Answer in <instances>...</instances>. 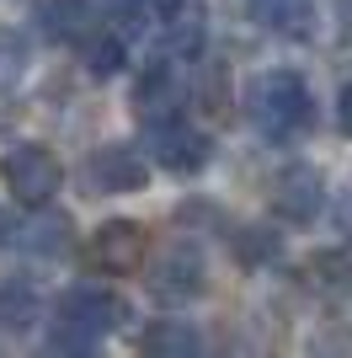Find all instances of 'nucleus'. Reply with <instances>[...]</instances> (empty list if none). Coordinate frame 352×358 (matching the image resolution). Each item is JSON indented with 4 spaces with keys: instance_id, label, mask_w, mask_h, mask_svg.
I'll return each instance as SVG.
<instances>
[{
    "instance_id": "nucleus-1",
    "label": "nucleus",
    "mask_w": 352,
    "mask_h": 358,
    "mask_svg": "<svg viewBox=\"0 0 352 358\" xmlns=\"http://www.w3.org/2000/svg\"><path fill=\"white\" fill-rule=\"evenodd\" d=\"M133 310L129 299L112 294V289L102 284H75L59 294L54 305V321H48V348H59V353H96L102 348V337H112L117 327H129Z\"/></svg>"
},
{
    "instance_id": "nucleus-2",
    "label": "nucleus",
    "mask_w": 352,
    "mask_h": 358,
    "mask_svg": "<svg viewBox=\"0 0 352 358\" xmlns=\"http://www.w3.org/2000/svg\"><path fill=\"white\" fill-rule=\"evenodd\" d=\"M246 113L256 123V134L272 139V145H293L299 134L315 129V96H309L305 75H293V70L256 75L246 91Z\"/></svg>"
},
{
    "instance_id": "nucleus-3",
    "label": "nucleus",
    "mask_w": 352,
    "mask_h": 358,
    "mask_svg": "<svg viewBox=\"0 0 352 358\" xmlns=\"http://www.w3.org/2000/svg\"><path fill=\"white\" fill-rule=\"evenodd\" d=\"M0 177H6V193H11L16 203L43 209L48 198L59 193V182H64V166L54 161L48 145H11L6 161H0Z\"/></svg>"
},
{
    "instance_id": "nucleus-4",
    "label": "nucleus",
    "mask_w": 352,
    "mask_h": 358,
    "mask_svg": "<svg viewBox=\"0 0 352 358\" xmlns=\"http://www.w3.org/2000/svg\"><path fill=\"white\" fill-rule=\"evenodd\" d=\"M91 198H123V193H145L149 187V161L133 145H96L80 166Z\"/></svg>"
},
{
    "instance_id": "nucleus-5",
    "label": "nucleus",
    "mask_w": 352,
    "mask_h": 358,
    "mask_svg": "<svg viewBox=\"0 0 352 358\" xmlns=\"http://www.w3.org/2000/svg\"><path fill=\"white\" fill-rule=\"evenodd\" d=\"M145 134H149L155 161H161L166 171H176V177H192V171H203V166L214 161V139H208L198 123H187V113L145 123Z\"/></svg>"
},
{
    "instance_id": "nucleus-6",
    "label": "nucleus",
    "mask_w": 352,
    "mask_h": 358,
    "mask_svg": "<svg viewBox=\"0 0 352 358\" xmlns=\"http://www.w3.org/2000/svg\"><path fill=\"white\" fill-rule=\"evenodd\" d=\"M145 252H149V236L139 220H102L86 241V262L107 278H129L145 262Z\"/></svg>"
},
{
    "instance_id": "nucleus-7",
    "label": "nucleus",
    "mask_w": 352,
    "mask_h": 358,
    "mask_svg": "<svg viewBox=\"0 0 352 358\" xmlns=\"http://www.w3.org/2000/svg\"><path fill=\"white\" fill-rule=\"evenodd\" d=\"M267 203H272L278 220L309 224L325 209V177L309 161H288L283 171H272V182H267Z\"/></svg>"
},
{
    "instance_id": "nucleus-8",
    "label": "nucleus",
    "mask_w": 352,
    "mask_h": 358,
    "mask_svg": "<svg viewBox=\"0 0 352 358\" xmlns=\"http://www.w3.org/2000/svg\"><path fill=\"white\" fill-rule=\"evenodd\" d=\"M203 278H208L203 252H198L192 241H171V246L155 257V268H149V294L161 299V305H187V299H198L208 289Z\"/></svg>"
},
{
    "instance_id": "nucleus-9",
    "label": "nucleus",
    "mask_w": 352,
    "mask_h": 358,
    "mask_svg": "<svg viewBox=\"0 0 352 358\" xmlns=\"http://www.w3.org/2000/svg\"><path fill=\"white\" fill-rule=\"evenodd\" d=\"M182 102H187L182 59H171V54L149 59L145 70H139V80H133V107H139V118H145V123L171 118V113H182Z\"/></svg>"
},
{
    "instance_id": "nucleus-10",
    "label": "nucleus",
    "mask_w": 352,
    "mask_h": 358,
    "mask_svg": "<svg viewBox=\"0 0 352 358\" xmlns=\"http://www.w3.org/2000/svg\"><path fill=\"white\" fill-rule=\"evenodd\" d=\"M96 0H43V6H38V32H43L48 43H86L91 32L102 27V22H96Z\"/></svg>"
},
{
    "instance_id": "nucleus-11",
    "label": "nucleus",
    "mask_w": 352,
    "mask_h": 358,
    "mask_svg": "<svg viewBox=\"0 0 352 358\" xmlns=\"http://www.w3.org/2000/svg\"><path fill=\"white\" fill-rule=\"evenodd\" d=\"M251 16L278 38H309L315 32V0H251Z\"/></svg>"
},
{
    "instance_id": "nucleus-12",
    "label": "nucleus",
    "mask_w": 352,
    "mask_h": 358,
    "mask_svg": "<svg viewBox=\"0 0 352 358\" xmlns=\"http://www.w3.org/2000/svg\"><path fill=\"white\" fill-rule=\"evenodd\" d=\"M139 353H155V358H192L203 353V337L192 331V321H149L145 331H139Z\"/></svg>"
},
{
    "instance_id": "nucleus-13",
    "label": "nucleus",
    "mask_w": 352,
    "mask_h": 358,
    "mask_svg": "<svg viewBox=\"0 0 352 358\" xmlns=\"http://www.w3.org/2000/svg\"><path fill=\"white\" fill-rule=\"evenodd\" d=\"M70 220L64 214H43V220H22V230H16V246L32 257H64L70 252Z\"/></svg>"
},
{
    "instance_id": "nucleus-14",
    "label": "nucleus",
    "mask_w": 352,
    "mask_h": 358,
    "mask_svg": "<svg viewBox=\"0 0 352 358\" xmlns=\"http://www.w3.org/2000/svg\"><path fill=\"white\" fill-rule=\"evenodd\" d=\"M203 48V11L198 6H166V54L171 59H192Z\"/></svg>"
},
{
    "instance_id": "nucleus-15",
    "label": "nucleus",
    "mask_w": 352,
    "mask_h": 358,
    "mask_svg": "<svg viewBox=\"0 0 352 358\" xmlns=\"http://www.w3.org/2000/svg\"><path fill=\"white\" fill-rule=\"evenodd\" d=\"M80 54H86V70L96 75V80H107V75H117L129 64V38L112 32V27H96L86 43H80Z\"/></svg>"
},
{
    "instance_id": "nucleus-16",
    "label": "nucleus",
    "mask_w": 352,
    "mask_h": 358,
    "mask_svg": "<svg viewBox=\"0 0 352 358\" xmlns=\"http://www.w3.org/2000/svg\"><path fill=\"white\" fill-rule=\"evenodd\" d=\"M27 64H32V48H27V38H22L16 27H0V96L22 86Z\"/></svg>"
},
{
    "instance_id": "nucleus-17",
    "label": "nucleus",
    "mask_w": 352,
    "mask_h": 358,
    "mask_svg": "<svg viewBox=\"0 0 352 358\" xmlns=\"http://www.w3.org/2000/svg\"><path fill=\"white\" fill-rule=\"evenodd\" d=\"M96 11L107 16V27H112V32L133 38V32H145L149 22H155V0H102Z\"/></svg>"
},
{
    "instance_id": "nucleus-18",
    "label": "nucleus",
    "mask_w": 352,
    "mask_h": 358,
    "mask_svg": "<svg viewBox=\"0 0 352 358\" xmlns=\"http://www.w3.org/2000/svg\"><path fill=\"white\" fill-rule=\"evenodd\" d=\"M309 278H315V289H321V294H331V299L352 294V262H347L342 252H321L315 262H309Z\"/></svg>"
},
{
    "instance_id": "nucleus-19",
    "label": "nucleus",
    "mask_w": 352,
    "mask_h": 358,
    "mask_svg": "<svg viewBox=\"0 0 352 358\" xmlns=\"http://www.w3.org/2000/svg\"><path fill=\"white\" fill-rule=\"evenodd\" d=\"M0 321H6L11 331H22L32 321V294L27 289H0Z\"/></svg>"
},
{
    "instance_id": "nucleus-20",
    "label": "nucleus",
    "mask_w": 352,
    "mask_h": 358,
    "mask_svg": "<svg viewBox=\"0 0 352 358\" xmlns=\"http://www.w3.org/2000/svg\"><path fill=\"white\" fill-rule=\"evenodd\" d=\"M235 252H240V262H267V257H278V236H267V230H240V236H235Z\"/></svg>"
},
{
    "instance_id": "nucleus-21",
    "label": "nucleus",
    "mask_w": 352,
    "mask_h": 358,
    "mask_svg": "<svg viewBox=\"0 0 352 358\" xmlns=\"http://www.w3.org/2000/svg\"><path fill=\"white\" fill-rule=\"evenodd\" d=\"M337 129L352 139V80L342 86V96H337Z\"/></svg>"
},
{
    "instance_id": "nucleus-22",
    "label": "nucleus",
    "mask_w": 352,
    "mask_h": 358,
    "mask_svg": "<svg viewBox=\"0 0 352 358\" xmlns=\"http://www.w3.org/2000/svg\"><path fill=\"white\" fill-rule=\"evenodd\" d=\"M16 230H22V220H16V214H0V246H16Z\"/></svg>"
},
{
    "instance_id": "nucleus-23",
    "label": "nucleus",
    "mask_w": 352,
    "mask_h": 358,
    "mask_svg": "<svg viewBox=\"0 0 352 358\" xmlns=\"http://www.w3.org/2000/svg\"><path fill=\"white\" fill-rule=\"evenodd\" d=\"M337 6V16H342V27H352V0H331Z\"/></svg>"
}]
</instances>
